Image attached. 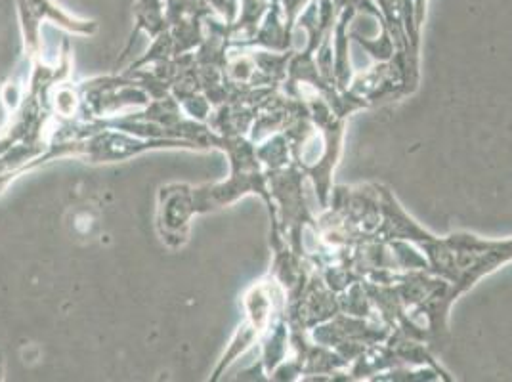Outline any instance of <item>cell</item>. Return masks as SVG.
Returning a JSON list of instances; mask_svg holds the SVG:
<instances>
[{
    "instance_id": "obj_1",
    "label": "cell",
    "mask_w": 512,
    "mask_h": 382,
    "mask_svg": "<svg viewBox=\"0 0 512 382\" xmlns=\"http://www.w3.org/2000/svg\"><path fill=\"white\" fill-rule=\"evenodd\" d=\"M451 253L448 302L453 304L484 276H490L503 264L512 262V237L486 239L469 232H455L444 237Z\"/></svg>"
}]
</instances>
